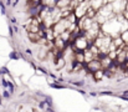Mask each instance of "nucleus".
<instances>
[{
	"instance_id": "obj_15",
	"label": "nucleus",
	"mask_w": 128,
	"mask_h": 112,
	"mask_svg": "<svg viewBox=\"0 0 128 112\" xmlns=\"http://www.w3.org/2000/svg\"><path fill=\"white\" fill-rule=\"evenodd\" d=\"M8 29H9V35H10V37H13L14 36V30H13V26L11 25H9V27H8Z\"/></svg>"
},
{
	"instance_id": "obj_3",
	"label": "nucleus",
	"mask_w": 128,
	"mask_h": 112,
	"mask_svg": "<svg viewBox=\"0 0 128 112\" xmlns=\"http://www.w3.org/2000/svg\"><path fill=\"white\" fill-rule=\"evenodd\" d=\"M27 37H29V40L31 42H35V44H37L39 39H40V36H39L37 32H27Z\"/></svg>"
},
{
	"instance_id": "obj_18",
	"label": "nucleus",
	"mask_w": 128,
	"mask_h": 112,
	"mask_svg": "<svg viewBox=\"0 0 128 112\" xmlns=\"http://www.w3.org/2000/svg\"><path fill=\"white\" fill-rule=\"evenodd\" d=\"M25 54L29 55V56H31V55H32V50H31V49H26V50H25Z\"/></svg>"
},
{
	"instance_id": "obj_25",
	"label": "nucleus",
	"mask_w": 128,
	"mask_h": 112,
	"mask_svg": "<svg viewBox=\"0 0 128 112\" xmlns=\"http://www.w3.org/2000/svg\"><path fill=\"white\" fill-rule=\"evenodd\" d=\"M122 95H124V96H128V90H126V91H123V93Z\"/></svg>"
},
{
	"instance_id": "obj_24",
	"label": "nucleus",
	"mask_w": 128,
	"mask_h": 112,
	"mask_svg": "<svg viewBox=\"0 0 128 112\" xmlns=\"http://www.w3.org/2000/svg\"><path fill=\"white\" fill-rule=\"evenodd\" d=\"M124 76L128 77V69H124Z\"/></svg>"
},
{
	"instance_id": "obj_6",
	"label": "nucleus",
	"mask_w": 128,
	"mask_h": 112,
	"mask_svg": "<svg viewBox=\"0 0 128 112\" xmlns=\"http://www.w3.org/2000/svg\"><path fill=\"white\" fill-rule=\"evenodd\" d=\"M119 36H121V39H122V41H123L126 45H128V30L122 31Z\"/></svg>"
},
{
	"instance_id": "obj_27",
	"label": "nucleus",
	"mask_w": 128,
	"mask_h": 112,
	"mask_svg": "<svg viewBox=\"0 0 128 112\" xmlns=\"http://www.w3.org/2000/svg\"><path fill=\"white\" fill-rule=\"evenodd\" d=\"M0 80H1V75H0Z\"/></svg>"
},
{
	"instance_id": "obj_10",
	"label": "nucleus",
	"mask_w": 128,
	"mask_h": 112,
	"mask_svg": "<svg viewBox=\"0 0 128 112\" xmlns=\"http://www.w3.org/2000/svg\"><path fill=\"white\" fill-rule=\"evenodd\" d=\"M50 87H52V88H57V90H64V88H66V86L60 85V83H50Z\"/></svg>"
},
{
	"instance_id": "obj_7",
	"label": "nucleus",
	"mask_w": 128,
	"mask_h": 112,
	"mask_svg": "<svg viewBox=\"0 0 128 112\" xmlns=\"http://www.w3.org/2000/svg\"><path fill=\"white\" fill-rule=\"evenodd\" d=\"M9 59L10 60H19L20 59V54L16 52V51H11L9 54Z\"/></svg>"
},
{
	"instance_id": "obj_12",
	"label": "nucleus",
	"mask_w": 128,
	"mask_h": 112,
	"mask_svg": "<svg viewBox=\"0 0 128 112\" xmlns=\"http://www.w3.org/2000/svg\"><path fill=\"white\" fill-rule=\"evenodd\" d=\"M10 97H11V93H10V92L8 91V90L5 88L4 91H3V98H6V100H9Z\"/></svg>"
},
{
	"instance_id": "obj_4",
	"label": "nucleus",
	"mask_w": 128,
	"mask_h": 112,
	"mask_svg": "<svg viewBox=\"0 0 128 112\" xmlns=\"http://www.w3.org/2000/svg\"><path fill=\"white\" fill-rule=\"evenodd\" d=\"M93 78L96 81H101L102 78L104 77V72H103V69H101V70H98V71H96V72H93Z\"/></svg>"
},
{
	"instance_id": "obj_2",
	"label": "nucleus",
	"mask_w": 128,
	"mask_h": 112,
	"mask_svg": "<svg viewBox=\"0 0 128 112\" xmlns=\"http://www.w3.org/2000/svg\"><path fill=\"white\" fill-rule=\"evenodd\" d=\"M90 6L93 10L98 11L99 9L103 6V0H90Z\"/></svg>"
},
{
	"instance_id": "obj_19",
	"label": "nucleus",
	"mask_w": 128,
	"mask_h": 112,
	"mask_svg": "<svg viewBox=\"0 0 128 112\" xmlns=\"http://www.w3.org/2000/svg\"><path fill=\"white\" fill-rule=\"evenodd\" d=\"M46 112H55V110L52 107H49V106H46Z\"/></svg>"
},
{
	"instance_id": "obj_8",
	"label": "nucleus",
	"mask_w": 128,
	"mask_h": 112,
	"mask_svg": "<svg viewBox=\"0 0 128 112\" xmlns=\"http://www.w3.org/2000/svg\"><path fill=\"white\" fill-rule=\"evenodd\" d=\"M70 83H72L74 86H77V87H82L85 86V81H69Z\"/></svg>"
},
{
	"instance_id": "obj_14",
	"label": "nucleus",
	"mask_w": 128,
	"mask_h": 112,
	"mask_svg": "<svg viewBox=\"0 0 128 112\" xmlns=\"http://www.w3.org/2000/svg\"><path fill=\"white\" fill-rule=\"evenodd\" d=\"M99 95H102V96H111V95H113L112 91H102L99 92Z\"/></svg>"
},
{
	"instance_id": "obj_21",
	"label": "nucleus",
	"mask_w": 128,
	"mask_h": 112,
	"mask_svg": "<svg viewBox=\"0 0 128 112\" xmlns=\"http://www.w3.org/2000/svg\"><path fill=\"white\" fill-rule=\"evenodd\" d=\"M11 0H6V3H5V5H6V6H11Z\"/></svg>"
},
{
	"instance_id": "obj_1",
	"label": "nucleus",
	"mask_w": 128,
	"mask_h": 112,
	"mask_svg": "<svg viewBox=\"0 0 128 112\" xmlns=\"http://www.w3.org/2000/svg\"><path fill=\"white\" fill-rule=\"evenodd\" d=\"M86 69H87V71H88V72L93 74V72H96V71H98V70H101V69H102V65H101V62H99V60L94 59V60L90 61V62H87Z\"/></svg>"
},
{
	"instance_id": "obj_11",
	"label": "nucleus",
	"mask_w": 128,
	"mask_h": 112,
	"mask_svg": "<svg viewBox=\"0 0 128 112\" xmlns=\"http://www.w3.org/2000/svg\"><path fill=\"white\" fill-rule=\"evenodd\" d=\"M45 103H46V106H49V107H52V98L50 97V96H46L45 97Z\"/></svg>"
},
{
	"instance_id": "obj_26",
	"label": "nucleus",
	"mask_w": 128,
	"mask_h": 112,
	"mask_svg": "<svg viewBox=\"0 0 128 112\" xmlns=\"http://www.w3.org/2000/svg\"><path fill=\"white\" fill-rule=\"evenodd\" d=\"M90 95H91V96H93V97H94V96H97V93H96V92H91Z\"/></svg>"
},
{
	"instance_id": "obj_20",
	"label": "nucleus",
	"mask_w": 128,
	"mask_h": 112,
	"mask_svg": "<svg viewBox=\"0 0 128 112\" xmlns=\"http://www.w3.org/2000/svg\"><path fill=\"white\" fill-rule=\"evenodd\" d=\"M10 21H11V24H13V25H16V24H18V21H16V19H15V18H11V19H10Z\"/></svg>"
},
{
	"instance_id": "obj_16",
	"label": "nucleus",
	"mask_w": 128,
	"mask_h": 112,
	"mask_svg": "<svg viewBox=\"0 0 128 112\" xmlns=\"http://www.w3.org/2000/svg\"><path fill=\"white\" fill-rule=\"evenodd\" d=\"M39 107H40V108H46L45 101H40V102H39Z\"/></svg>"
},
{
	"instance_id": "obj_17",
	"label": "nucleus",
	"mask_w": 128,
	"mask_h": 112,
	"mask_svg": "<svg viewBox=\"0 0 128 112\" xmlns=\"http://www.w3.org/2000/svg\"><path fill=\"white\" fill-rule=\"evenodd\" d=\"M118 97L122 98L123 101H127V102H128V96H124V95H118Z\"/></svg>"
},
{
	"instance_id": "obj_22",
	"label": "nucleus",
	"mask_w": 128,
	"mask_h": 112,
	"mask_svg": "<svg viewBox=\"0 0 128 112\" xmlns=\"http://www.w3.org/2000/svg\"><path fill=\"white\" fill-rule=\"evenodd\" d=\"M13 30H14V32H19V27L16 26V25H14L13 26Z\"/></svg>"
},
{
	"instance_id": "obj_13",
	"label": "nucleus",
	"mask_w": 128,
	"mask_h": 112,
	"mask_svg": "<svg viewBox=\"0 0 128 112\" xmlns=\"http://www.w3.org/2000/svg\"><path fill=\"white\" fill-rule=\"evenodd\" d=\"M0 75H9V69L6 66H3L0 69Z\"/></svg>"
},
{
	"instance_id": "obj_9",
	"label": "nucleus",
	"mask_w": 128,
	"mask_h": 112,
	"mask_svg": "<svg viewBox=\"0 0 128 112\" xmlns=\"http://www.w3.org/2000/svg\"><path fill=\"white\" fill-rule=\"evenodd\" d=\"M0 10H1L3 15L6 14V5H5V3L3 1V0H0Z\"/></svg>"
},
{
	"instance_id": "obj_23",
	"label": "nucleus",
	"mask_w": 128,
	"mask_h": 112,
	"mask_svg": "<svg viewBox=\"0 0 128 112\" xmlns=\"http://www.w3.org/2000/svg\"><path fill=\"white\" fill-rule=\"evenodd\" d=\"M18 4H19V0H15V1H14V3L11 4V6H13V8H15L16 5H18Z\"/></svg>"
},
{
	"instance_id": "obj_5",
	"label": "nucleus",
	"mask_w": 128,
	"mask_h": 112,
	"mask_svg": "<svg viewBox=\"0 0 128 112\" xmlns=\"http://www.w3.org/2000/svg\"><path fill=\"white\" fill-rule=\"evenodd\" d=\"M65 59L62 57V56H59V57H56V70H61L62 67L65 66Z\"/></svg>"
}]
</instances>
